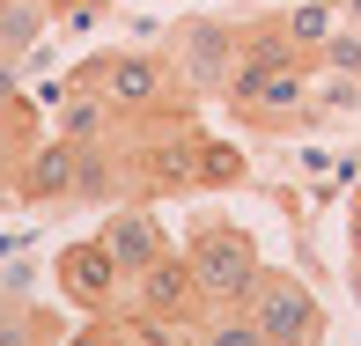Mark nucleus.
Here are the masks:
<instances>
[{
    "label": "nucleus",
    "mask_w": 361,
    "mask_h": 346,
    "mask_svg": "<svg viewBox=\"0 0 361 346\" xmlns=\"http://www.w3.org/2000/svg\"><path fill=\"white\" fill-rule=\"evenodd\" d=\"M52 280H59V295H67L74 309H89V317H104V309L118 302V288H126V273H118V258H111L104 236L59 243L52 251Z\"/></svg>",
    "instance_id": "423d86ee"
},
{
    "label": "nucleus",
    "mask_w": 361,
    "mask_h": 346,
    "mask_svg": "<svg viewBox=\"0 0 361 346\" xmlns=\"http://www.w3.org/2000/svg\"><path fill=\"white\" fill-rule=\"evenodd\" d=\"M52 133L59 140H74V147H104V140H118V111H111V96H96V89H74L59 96V111H52Z\"/></svg>",
    "instance_id": "9d476101"
},
{
    "label": "nucleus",
    "mask_w": 361,
    "mask_h": 346,
    "mask_svg": "<svg viewBox=\"0 0 361 346\" xmlns=\"http://www.w3.org/2000/svg\"><path fill=\"white\" fill-rule=\"evenodd\" d=\"M273 23H281V37L295 44V52H310V59H317V52H324V37L347 23V8H332V0H295V8H281Z\"/></svg>",
    "instance_id": "9b49d317"
},
{
    "label": "nucleus",
    "mask_w": 361,
    "mask_h": 346,
    "mask_svg": "<svg viewBox=\"0 0 361 346\" xmlns=\"http://www.w3.org/2000/svg\"><path fill=\"white\" fill-rule=\"evenodd\" d=\"M15 199H30V206H52V199H74V140H59V133H44L37 147H30L23 162H15Z\"/></svg>",
    "instance_id": "6e6552de"
},
{
    "label": "nucleus",
    "mask_w": 361,
    "mask_h": 346,
    "mask_svg": "<svg viewBox=\"0 0 361 346\" xmlns=\"http://www.w3.org/2000/svg\"><path fill=\"white\" fill-rule=\"evenodd\" d=\"M347 23H361V0H347Z\"/></svg>",
    "instance_id": "aec40b11"
},
{
    "label": "nucleus",
    "mask_w": 361,
    "mask_h": 346,
    "mask_svg": "<svg viewBox=\"0 0 361 346\" xmlns=\"http://www.w3.org/2000/svg\"><path fill=\"white\" fill-rule=\"evenodd\" d=\"M59 346H111V324L89 317V324H74V332H59Z\"/></svg>",
    "instance_id": "f3484780"
},
{
    "label": "nucleus",
    "mask_w": 361,
    "mask_h": 346,
    "mask_svg": "<svg viewBox=\"0 0 361 346\" xmlns=\"http://www.w3.org/2000/svg\"><path fill=\"white\" fill-rule=\"evenodd\" d=\"M236 59H243V23H228V15H185V23H177L170 67H177L185 89L221 96L228 74H236Z\"/></svg>",
    "instance_id": "7ed1b4c3"
},
{
    "label": "nucleus",
    "mask_w": 361,
    "mask_h": 346,
    "mask_svg": "<svg viewBox=\"0 0 361 346\" xmlns=\"http://www.w3.org/2000/svg\"><path fill=\"white\" fill-rule=\"evenodd\" d=\"M317 67H332V74H361V23H339L332 37H324Z\"/></svg>",
    "instance_id": "dca6fc26"
},
{
    "label": "nucleus",
    "mask_w": 361,
    "mask_h": 346,
    "mask_svg": "<svg viewBox=\"0 0 361 346\" xmlns=\"http://www.w3.org/2000/svg\"><path fill=\"white\" fill-rule=\"evenodd\" d=\"M185 258H192V280H200L207 309H221V302H251L258 273H266V258H258L251 228L228 221V214H200V221H192Z\"/></svg>",
    "instance_id": "f257e3e1"
},
{
    "label": "nucleus",
    "mask_w": 361,
    "mask_h": 346,
    "mask_svg": "<svg viewBox=\"0 0 361 346\" xmlns=\"http://www.w3.org/2000/svg\"><path fill=\"white\" fill-rule=\"evenodd\" d=\"M126 192H140L133 162H126V140L74 147V199H89V206H126Z\"/></svg>",
    "instance_id": "1a4fd4ad"
},
{
    "label": "nucleus",
    "mask_w": 361,
    "mask_h": 346,
    "mask_svg": "<svg viewBox=\"0 0 361 346\" xmlns=\"http://www.w3.org/2000/svg\"><path fill=\"white\" fill-rule=\"evenodd\" d=\"M81 89H96V96H111V111H118L126 125L133 118H162V111H177V67L170 59H155V52H96V59H81L74 67ZM192 96V89H185Z\"/></svg>",
    "instance_id": "f03ea898"
},
{
    "label": "nucleus",
    "mask_w": 361,
    "mask_h": 346,
    "mask_svg": "<svg viewBox=\"0 0 361 346\" xmlns=\"http://www.w3.org/2000/svg\"><path fill=\"white\" fill-rule=\"evenodd\" d=\"M200 346H266V332H258V317L243 302H221V309H207Z\"/></svg>",
    "instance_id": "2eb2a0df"
},
{
    "label": "nucleus",
    "mask_w": 361,
    "mask_h": 346,
    "mask_svg": "<svg viewBox=\"0 0 361 346\" xmlns=\"http://www.w3.org/2000/svg\"><path fill=\"white\" fill-rule=\"evenodd\" d=\"M170 346H200V332H177V339H170Z\"/></svg>",
    "instance_id": "6ab92c4d"
},
{
    "label": "nucleus",
    "mask_w": 361,
    "mask_h": 346,
    "mask_svg": "<svg viewBox=\"0 0 361 346\" xmlns=\"http://www.w3.org/2000/svg\"><path fill=\"white\" fill-rule=\"evenodd\" d=\"M126 288H133V309H147V317H162V324H177V332H192V324L207 317V295H200V280H192L185 243H170V251H162L147 273H133Z\"/></svg>",
    "instance_id": "39448f33"
},
{
    "label": "nucleus",
    "mask_w": 361,
    "mask_h": 346,
    "mask_svg": "<svg viewBox=\"0 0 361 346\" xmlns=\"http://www.w3.org/2000/svg\"><path fill=\"white\" fill-rule=\"evenodd\" d=\"M104 243H111V258H118V273L133 280V273H147L162 251H170V228H162V214H155V206L126 199V206L104 221Z\"/></svg>",
    "instance_id": "0eeeda50"
},
{
    "label": "nucleus",
    "mask_w": 361,
    "mask_h": 346,
    "mask_svg": "<svg viewBox=\"0 0 361 346\" xmlns=\"http://www.w3.org/2000/svg\"><path fill=\"white\" fill-rule=\"evenodd\" d=\"M104 324H111V346H170L177 339V324H162V317H147V309H133V302H111L104 309Z\"/></svg>",
    "instance_id": "4468645a"
},
{
    "label": "nucleus",
    "mask_w": 361,
    "mask_h": 346,
    "mask_svg": "<svg viewBox=\"0 0 361 346\" xmlns=\"http://www.w3.org/2000/svg\"><path fill=\"white\" fill-rule=\"evenodd\" d=\"M243 185V147L221 133H200V162H192V192H228Z\"/></svg>",
    "instance_id": "f8f14e48"
},
{
    "label": "nucleus",
    "mask_w": 361,
    "mask_h": 346,
    "mask_svg": "<svg viewBox=\"0 0 361 346\" xmlns=\"http://www.w3.org/2000/svg\"><path fill=\"white\" fill-rule=\"evenodd\" d=\"M354 295H361V251H354Z\"/></svg>",
    "instance_id": "412c9836"
},
{
    "label": "nucleus",
    "mask_w": 361,
    "mask_h": 346,
    "mask_svg": "<svg viewBox=\"0 0 361 346\" xmlns=\"http://www.w3.org/2000/svg\"><path fill=\"white\" fill-rule=\"evenodd\" d=\"M0 346H59V317L37 302H0Z\"/></svg>",
    "instance_id": "ddd939ff"
},
{
    "label": "nucleus",
    "mask_w": 361,
    "mask_h": 346,
    "mask_svg": "<svg viewBox=\"0 0 361 346\" xmlns=\"http://www.w3.org/2000/svg\"><path fill=\"white\" fill-rule=\"evenodd\" d=\"M347 236H354V251H361V185H354V206H347Z\"/></svg>",
    "instance_id": "a211bd4d"
},
{
    "label": "nucleus",
    "mask_w": 361,
    "mask_h": 346,
    "mask_svg": "<svg viewBox=\"0 0 361 346\" xmlns=\"http://www.w3.org/2000/svg\"><path fill=\"white\" fill-rule=\"evenodd\" d=\"M243 309L258 317L266 346H324V302L295 273H258V288H251Z\"/></svg>",
    "instance_id": "20e7f679"
},
{
    "label": "nucleus",
    "mask_w": 361,
    "mask_h": 346,
    "mask_svg": "<svg viewBox=\"0 0 361 346\" xmlns=\"http://www.w3.org/2000/svg\"><path fill=\"white\" fill-rule=\"evenodd\" d=\"M0 185H8V155H0Z\"/></svg>",
    "instance_id": "4be33fe9"
}]
</instances>
